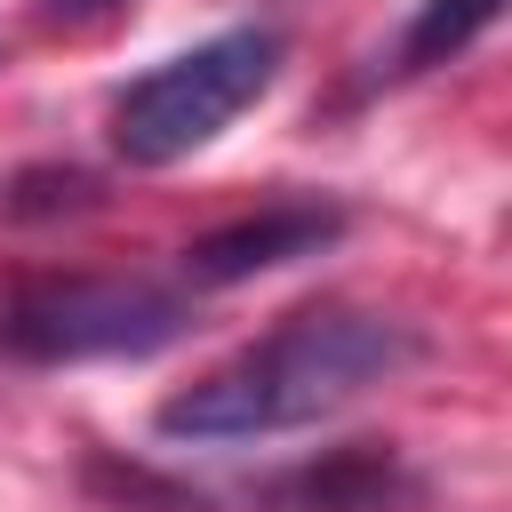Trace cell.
Masks as SVG:
<instances>
[{
  "mask_svg": "<svg viewBox=\"0 0 512 512\" xmlns=\"http://www.w3.org/2000/svg\"><path fill=\"white\" fill-rule=\"evenodd\" d=\"M128 0H48V24H88V16H112Z\"/></svg>",
  "mask_w": 512,
  "mask_h": 512,
  "instance_id": "cell-6",
  "label": "cell"
},
{
  "mask_svg": "<svg viewBox=\"0 0 512 512\" xmlns=\"http://www.w3.org/2000/svg\"><path fill=\"white\" fill-rule=\"evenodd\" d=\"M496 16H504V0H424L416 24H408V40H400V72H424V64L464 56Z\"/></svg>",
  "mask_w": 512,
  "mask_h": 512,
  "instance_id": "cell-5",
  "label": "cell"
},
{
  "mask_svg": "<svg viewBox=\"0 0 512 512\" xmlns=\"http://www.w3.org/2000/svg\"><path fill=\"white\" fill-rule=\"evenodd\" d=\"M328 240H344V208L336 200H272L256 216H232L216 232H200L184 248V280L192 288H240L272 264H296V256H320Z\"/></svg>",
  "mask_w": 512,
  "mask_h": 512,
  "instance_id": "cell-4",
  "label": "cell"
},
{
  "mask_svg": "<svg viewBox=\"0 0 512 512\" xmlns=\"http://www.w3.org/2000/svg\"><path fill=\"white\" fill-rule=\"evenodd\" d=\"M192 328V304L160 280H120V272H56L8 296L0 344L16 360L40 368H72V360H144L168 352Z\"/></svg>",
  "mask_w": 512,
  "mask_h": 512,
  "instance_id": "cell-3",
  "label": "cell"
},
{
  "mask_svg": "<svg viewBox=\"0 0 512 512\" xmlns=\"http://www.w3.org/2000/svg\"><path fill=\"white\" fill-rule=\"evenodd\" d=\"M288 40L272 24H232L168 64H152L144 80H128L112 96V152L128 168H176L200 144H216L272 80H280Z\"/></svg>",
  "mask_w": 512,
  "mask_h": 512,
  "instance_id": "cell-2",
  "label": "cell"
},
{
  "mask_svg": "<svg viewBox=\"0 0 512 512\" xmlns=\"http://www.w3.org/2000/svg\"><path fill=\"white\" fill-rule=\"evenodd\" d=\"M416 360H424V336L408 320H392V312L296 304L280 328L240 344L224 368H208L200 384L168 392L160 400V432L168 440H200V448L304 432V424H328L336 408L368 400L376 384H392Z\"/></svg>",
  "mask_w": 512,
  "mask_h": 512,
  "instance_id": "cell-1",
  "label": "cell"
}]
</instances>
